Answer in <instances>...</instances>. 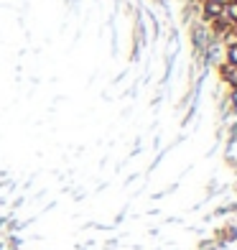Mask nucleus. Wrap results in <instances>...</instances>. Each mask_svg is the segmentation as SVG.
Masks as SVG:
<instances>
[{
  "label": "nucleus",
  "instance_id": "6",
  "mask_svg": "<svg viewBox=\"0 0 237 250\" xmlns=\"http://www.w3.org/2000/svg\"><path fill=\"white\" fill-rule=\"evenodd\" d=\"M217 3H222V5H227V3H230V0H217Z\"/></svg>",
  "mask_w": 237,
  "mask_h": 250
},
{
  "label": "nucleus",
  "instance_id": "2",
  "mask_svg": "<svg viewBox=\"0 0 237 250\" xmlns=\"http://www.w3.org/2000/svg\"><path fill=\"white\" fill-rule=\"evenodd\" d=\"M222 18H227L230 23H237V0H230L227 5H224V13Z\"/></svg>",
  "mask_w": 237,
  "mask_h": 250
},
{
  "label": "nucleus",
  "instance_id": "3",
  "mask_svg": "<svg viewBox=\"0 0 237 250\" xmlns=\"http://www.w3.org/2000/svg\"><path fill=\"white\" fill-rule=\"evenodd\" d=\"M224 79H230L232 89H237V66H227V69H224Z\"/></svg>",
  "mask_w": 237,
  "mask_h": 250
},
{
  "label": "nucleus",
  "instance_id": "4",
  "mask_svg": "<svg viewBox=\"0 0 237 250\" xmlns=\"http://www.w3.org/2000/svg\"><path fill=\"white\" fill-rule=\"evenodd\" d=\"M227 64L230 66H237V43H230V49H227Z\"/></svg>",
  "mask_w": 237,
  "mask_h": 250
},
{
  "label": "nucleus",
  "instance_id": "5",
  "mask_svg": "<svg viewBox=\"0 0 237 250\" xmlns=\"http://www.w3.org/2000/svg\"><path fill=\"white\" fill-rule=\"evenodd\" d=\"M230 100H232V105L237 107V89H232V95H230Z\"/></svg>",
  "mask_w": 237,
  "mask_h": 250
},
{
  "label": "nucleus",
  "instance_id": "1",
  "mask_svg": "<svg viewBox=\"0 0 237 250\" xmlns=\"http://www.w3.org/2000/svg\"><path fill=\"white\" fill-rule=\"evenodd\" d=\"M224 13V5L217 3V0H204V18L207 21H217Z\"/></svg>",
  "mask_w": 237,
  "mask_h": 250
}]
</instances>
